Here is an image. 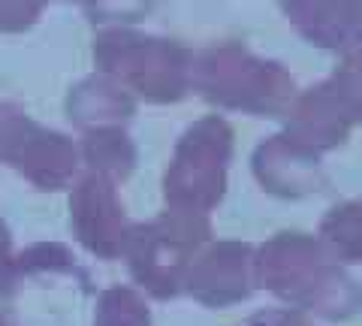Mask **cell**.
Segmentation results:
<instances>
[{
  "label": "cell",
  "mask_w": 362,
  "mask_h": 326,
  "mask_svg": "<svg viewBox=\"0 0 362 326\" xmlns=\"http://www.w3.org/2000/svg\"><path fill=\"white\" fill-rule=\"evenodd\" d=\"M242 326H308V323L290 311H266V314H257V318H251Z\"/></svg>",
  "instance_id": "obj_1"
}]
</instances>
